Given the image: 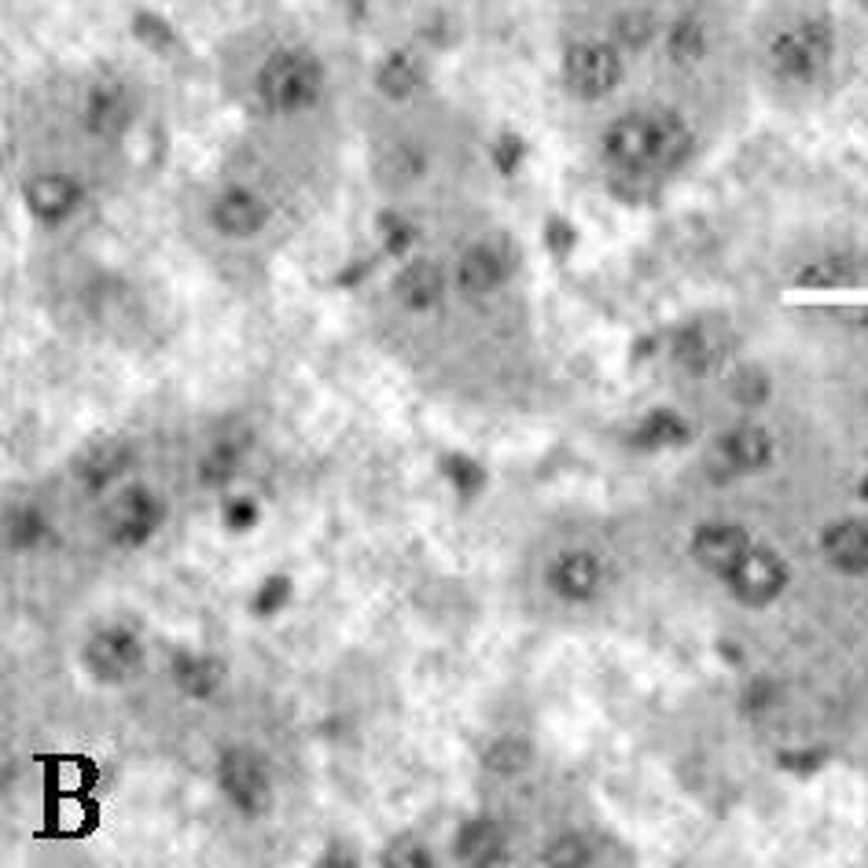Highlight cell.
I'll list each match as a JSON object with an SVG mask.
<instances>
[{
	"label": "cell",
	"instance_id": "cell-1",
	"mask_svg": "<svg viewBox=\"0 0 868 868\" xmlns=\"http://www.w3.org/2000/svg\"><path fill=\"white\" fill-rule=\"evenodd\" d=\"M692 151V133L670 111H637L607 126L604 155L626 174H655L670 169Z\"/></svg>",
	"mask_w": 868,
	"mask_h": 868
},
{
	"label": "cell",
	"instance_id": "cell-2",
	"mask_svg": "<svg viewBox=\"0 0 868 868\" xmlns=\"http://www.w3.org/2000/svg\"><path fill=\"white\" fill-rule=\"evenodd\" d=\"M324 89V71L320 63L306 52L284 49L269 55L257 71V100L273 114H294L317 103Z\"/></svg>",
	"mask_w": 868,
	"mask_h": 868
},
{
	"label": "cell",
	"instance_id": "cell-3",
	"mask_svg": "<svg viewBox=\"0 0 868 868\" xmlns=\"http://www.w3.org/2000/svg\"><path fill=\"white\" fill-rule=\"evenodd\" d=\"M832 60V26L809 18V23L795 26L772 37L769 45V63L780 78L788 81H814L820 71Z\"/></svg>",
	"mask_w": 868,
	"mask_h": 868
},
{
	"label": "cell",
	"instance_id": "cell-4",
	"mask_svg": "<svg viewBox=\"0 0 868 868\" xmlns=\"http://www.w3.org/2000/svg\"><path fill=\"white\" fill-rule=\"evenodd\" d=\"M622 81V55L615 45L604 41H578L563 55V85L581 100L612 97Z\"/></svg>",
	"mask_w": 868,
	"mask_h": 868
},
{
	"label": "cell",
	"instance_id": "cell-5",
	"mask_svg": "<svg viewBox=\"0 0 868 868\" xmlns=\"http://www.w3.org/2000/svg\"><path fill=\"white\" fill-rule=\"evenodd\" d=\"M217 788L225 791L232 809H240L243 817H262L273 806L269 769L247 747H228L222 755V762H217Z\"/></svg>",
	"mask_w": 868,
	"mask_h": 868
},
{
	"label": "cell",
	"instance_id": "cell-6",
	"mask_svg": "<svg viewBox=\"0 0 868 868\" xmlns=\"http://www.w3.org/2000/svg\"><path fill=\"white\" fill-rule=\"evenodd\" d=\"M144 663V644L129 626H103L85 644V666L103 684H122Z\"/></svg>",
	"mask_w": 868,
	"mask_h": 868
},
{
	"label": "cell",
	"instance_id": "cell-7",
	"mask_svg": "<svg viewBox=\"0 0 868 868\" xmlns=\"http://www.w3.org/2000/svg\"><path fill=\"white\" fill-rule=\"evenodd\" d=\"M162 515L166 508H162L159 493H151L148 486H126L108 508V538L114 545L137 549L159 533Z\"/></svg>",
	"mask_w": 868,
	"mask_h": 868
},
{
	"label": "cell",
	"instance_id": "cell-8",
	"mask_svg": "<svg viewBox=\"0 0 868 868\" xmlns=\"http://www.w3.org/2000/svg\"><path fill=\"white\" fill-rule=\"evenodd\" d=\"M772 461V438L755 424H743L737 431L721 435L707 453V471L718 482L740 479V475H755Z\"/></svg>",
	"mask_w": 868,
	"mask_h": 868
},
{
	"label": "cell",
	"instance_id": "cell-9",
	"mask_svg": "<svg viewBox=\"0 0 868 868\" xmlns=\"http://www.w3.org/2000/svg\"><path fill=\"white\" fill-rule=\"evenodd\" d=\"M725 581H729L732 596H737L740 604L762 607V604H772V600L784 593L788 563L769 549H751L747 556L725 575Z\"/></svg>",
	"mask_w": 868,
	"mask_h": 868
},
{
	"label": "cell",
	"instance_id": "cell-10",
	"mask_svg": "<svg viewBox=\"0 0 868 868\" xmlns=\"http://www.w3.org/2000/svg\"><path fill=\"white\" fill-rule=\"evenodd\" d=\"M604 578H607L604 559L586 549L559 552L545 570L552 596L567 600V604H589V600H596L600 589H604Z\"/></svg>",
	"mask_w": 868,
	"mask_h": 868
},
{
	"label": "cell",
	"instance_id": "cell-11",
	"mask_svg": "<svg viewBox=\"0 0 868 868\" xmlns=\"http://www.w3.org/2000/svg\"><path fill=\"white\" fill-rule=\"evenodd\" d=\"M512 269H515V254L508 240L493 236V240H479L467 247L461 265H456V284H461L464 294L479 299V294H493L498 288H504Z\"/></svg>",
	"mask_w": 868,
	"mask_h": 868
},
{
	"label": "cell",
	"instance_id": "cell-12",
	"mask_svg": "<svg viewBox=\"0 0 868 868\" xmlns=\"http://www.w3.org/2000/svg\"><path fill=\"white\" fill-rule=\"evenodd\" d=\"M210 225L228 240H251L269 225V203L251 188H225L222 196L210 203Z\"/></svg>",
	"mask_w": 868,
	"mask_h": 868
},
{
	"label": "cell",
	"instance_id": "cell-13",
	"mask_svg": "<svg viewBox=\"0 0 868 868\" xmlns=\"http://www.w3.org/2000/svg\"><path fill=\"white\" fill-rule=\"evenodd\" d=\"M755 549L751 545V533L737 527V523H707L692 533V556L703 570L725 578L737 563Z\"/></svg>",
	"mask_w": 868,
	"mask_h": 868
},
{
	"label": "cell",
	"instance_id": "cell-14",
	"mask_svg": "<svg viewBox=\"0 0 868 868\" xmlns=\"http://www.w3.org/2000/svg\"><path fill=\"white\" fill-rule=\"evenodd\" d=\"M26 210L45 225H60L81 206V185L71 174H37L23 188Z\"/></svg>",
	"mask_w": 868,
	"mask_h": 868
},
{
	"label": "cell",
	"instance_id": "cell-15",
	"mask_svg": "<svg viewBox=\"0 0 868 868\" xmlns=\"http://www.w3.org/2000/svg\"><path fill=\"white\" fill-rule=\"evenodd\" d=\"M129 122H133V97L126 85H118V81L92 85L89 100H85V129H89L92 137L114 140L129 129Z\"/></svg>",
	"mask_w": 868,
	"mask_h": 868
},
{
	"label": "cell",
	"instance_id": "cell-16",
	"mask_svg": "<svg viewBox=\"0 0 868 868\" xmlns=\"http://www.w3.org/2000/svg\"><path fill=\"white\" fill-rule=\"evenodd\" d=\"M129 471V450L118 438H100V442L85 445L74 461V475L89 493H103Z\"/></svg>",
	"mask_w": 868,
	"mask_h": 868
},
{
	"label": "cell",
	"instance_id": "cell-17",
	"mask_svg": "<svg viewBox=\"0 0 868 868\" xmlns=\"http://www.w3.org/2000/svg\"><path fill=\"white\" fill-rule=\"evenodd\" d=\"M820 549H825V559L832 563L843 575H865L868 570V527L857 519L835 523V527L825 530L820 538Z\"/></svg>",
	"mask_w": 868,
	"mask_h": 868
},
{
	"label": "cell",
	"instance_id": "cell-18",
	"mask_svg": "<svg viewBox=\"0 0 868 868\" xmlns=\"http://www.w3.org/2000/svg\"><path fill=\"white\" fill-rule=\"evenodd\" d=\"M174 684L192 700H210L225 684V666L217 655L206 652H177L174 655Z\"/></svg>",
	"mask_w": 868,
	"mask_h": 868
},
{
	"label": "cell",
	"instance_id": "cell-19",
	"mask_svg": "<svg viewBox=\"0 0 868 868\" xmlns=\"http://www.w3.org/2000/svg\"><path fill=\"white\" fill-rule=\"evenodd\" d=\"M442 291H445V276L435 262H408L394 280L398 302H402L405 310H416V313L438 306Z\"/></svg>",
	"mask_w": 868,
	"mask_h": 868
},
{
	"label": "cell",
	"instance_id": "cell-20",
	"mask_svg": "<svg viewBox=\"0 0 868 868\" xmlns=\"http://www.w3.org/2000/svg\"><path fill=\"white\" fill-rule=\"evenodd\" d=\"M456 857L467 865H504L508 839H504L501 825H493V820H471L456 835Z\"/></svg>",
	"mask_w": 868,
	"mask_h": 868
},
{
	"label": "cell",
	"instance_id": "cell-21",
	"mask_svg": "<svg viewBox=\"0 0 868 868\" xmlns=\"http://www.w3.org/2000/svg\"><path fill=\"white\" fill-rule=\"evenodd\" d=\"M666 52L677 66H695L707 60L710 41H707V26L700 18H677L670 26V37H666Z\"/></svg>",
	"mask_w": 868,
	"mask_h": 868
},
{
	"label": "cell",
	"instance_id": "cell-22",
	"mask_svg": "<svg viewBox=\"0 0 868 868\" xmlns=\"http://www.w3.org/2000/svg\"><path fill=\"white\" fill-rule=\"evenodd\" d=\"M684 438H689L684 419L670 413V408H659V413H647L641 419V427L633 431V445H641V450H670Z\"/></svg>",
	"mask_w": 868,
	"mask_h": 868
},
{
	"label": "cell",
	"instance_id": "cell-23",
	"mask_svg": "<svg viewBox=\"0 0 868 868\" xmlns=\"http://www.w3.org/2000/svg\"><path fill=\"white\" fill-rule=\"evenodd\" d=\"M376 85H379V92L390 100H408L416 92V85H419V66L413 55H405V52H394V55H387L383 66H379V74H376Z\"/></svg>",
	"mask_w": 868,
	"mask_h": 868
},
{
	"label": "cell",
	"instance_id": "cell-24",
	"mask_svg": "<svg viewBox=\"0 0 868 868\" xmlns=\"http://www.w3.org/2000/svg\"><path fill=\"white\" fill-rule=\"evenodd\" d=\"M674 361L681 368L695 372V376H703V372H710L714 361H718V347H714V339L703 328H684V331H677V339H674Z\"/></svg>",
	"mask_w": 868,
	"mask_h": 868
},
{
	"label": "cell",
	"instance_id": "cell-25",
	"mask_svg": "<svg viewBox=\"0 0 868 868\" xmlns=\"http://www.w3.org/2000/svg\"><path fill=\"white\" fill-rule=\"evenodd\" d=\"M533 762V751L527 740H498L490 743V751H486V766H490L498 777H519L523 769H527Z\"/></svg>",
	"mask_w": 868,
	"mask_h": 868
},
{
	"label": "cell",
	"instance_id": "cell-26",
	"mask_svg": "<svg viewBox=\"0 0 868 868\" xmlns=\"http://www.w3.org/2000/svg\"><path fill=\"white\" fill-rule=\"evenodd\" d=\"M240 461H243L240 445L217 442L214 450H206L203 464H199V479H203V486H225L236 471H240Z\"/></svg>",
	"mask_w": 868,
	"mask_h": 868
},
{
	"label": "cell",
	"instance_id": "cell-27",
	"mask_svg": "<svg viewBox=\"0 0 868 868\" xmlns=\"http://www.w3.org/2000/svg\"><path fill=\"white\" fill-rule=\"evenodd\" d=\"M851 273L854 265L846 257H820L798 273V284L803 288H843V284H851Z\"/></svg>",
	"mask_w": 868,
	"mask_h": 868
},
{
	"label": "cell",
	"instance_id": "cell-28",
	"mask_svg": "<svg viewBox=\"0 0 868 868\" xmlns=\"http://www.w3.org/2000/svg\"><path fill=\"white\" fill-rule=\"evenodd\" d=\"M8 538L15 549H30L45 538V515L37 512V504H23L8 515Z\"/></svg>",
	"mask_w": 868,
	"mask_h": 868
},
{
	"label": "cell",
	"instance_id": "cell-29",
	"mask_svg": "<svg viewBox=\"0 0 868 868\" xmlns=\"http://www.w3.org/2000/svg\"><path fill=\"white\" fill-rule=\"evenodd\" d=\"M589 861H593V846H589L586 835H578V832H563L545 851V865L575 868V865H589Z\"/></svg>",
	"mask_w": 868,
	"mask_h": 868
},
{
	"label": "cell",
	"instance_id": "cell-30",
	"mask_svg": "<svg viewBox=\"0 0 868 868\" xmlns=\"http://www.w3.org/2000/svg\"><path fill=\"white\" fill-rule=\"evenodd\" d=\"M419 169H424V159H419L416 148H394L383 162V174L394 180L398 188L408 185V180H416Z\"/></svg>",
	"mask_w": 868,
	"mask_h": 868
},
{
	"label": "cell",
	"instance_id": "cell-31",
	"mask_svg": "<svg viewBox=\"0 0 868 868\" xmlns=\"http://www.w3.org/2000/svg\"><path fill=\"white\" fill-rule=\"evenodd\" d=\"M732 387H737V390H732V398L743 402V405H758V402H766V398H769V379L762 376V372H743Z\"/></svg>",
	"mask_w": 868,
	"mask_h": 868
},
{
	"label": "cell",
	"instance_id": "cell-32",
	"mask_svg": "<svg viewBox=\"0 0 868 868\" xmlns=\"http://www.w3.org/2000/svg\"><path fill=\"white\" fill-rule=\"evenodd\" d=\"M655 34V18L644 15V12H629L618 18V37H622L626 45H644L647 37Z\"/></svg>",
	"mask_w": 868,
	"mask_h": 868
},
{
	"label": "cell",
	"instance_id": "cell-33",
	"mask_svg": "<svg viewBox=\"0 0 868 868\" xmlns=\"http://www.w3.org/2000/svg\"><path fill=\"white\" fill-rule=\"evenodd\" d=\"M772 703H777V684L766 681V677L751 681L747 692H743V710H747V714H766Z\"/></svg>",
	"mask_w": 868,
	"mask_h": 868
},
{
	"label": "cell",
	"instance_id": "cell-34",
	"mask_svg": "<svg viewBox=\"0 0 868 868\" xmlns=\"http://www.w3.org/2000/svg\"><path fill=\"white\" fill-rule=\"evenodd\" d=\"M137 37H140V41H144V45H166L174 34H169V26L162 23L159 15L144 12V15H137Z\"/></svg>",
	"mask_w": 868,
	"mask_h": 868
},
{
	"label": "cell",
	"instance_id": "cell-35",
	"mask_svg": "<svg viewBox=\"0 0 868 868\" xmlns=\"http://www.w3.org/2000/svg\"><path fill=\"white\" fill-rule=\"evenodd\" d=\"M387 240L394 251H402V247L413 240V228H408L405 222H398V217H387Z\"/></svg>",
	"mask_w": 868,
	"mask_h": 868
}]
</instances>
